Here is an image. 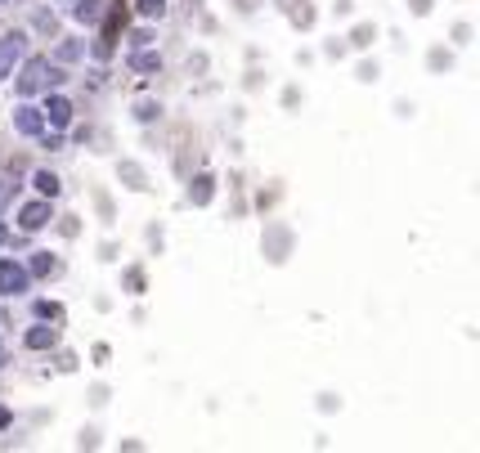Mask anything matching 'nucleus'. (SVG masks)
I'll return each instance as SVG.
<instances>
[{"instance_id": "obj_5", "label": "nucleus", "mask_w": 480, "mask_h": 453, "mask_svg": "<svg viewBox=\"0 0 480 453\" xmlns=\"http://www.w3.org/2000/svg\"><path fill=\"white\" fill-rule=\"evenodd\" d=\"M14 130H18V135H41V130H45V117H41V108H32V104L14 108Z\"/></svg>"}, {"instance_id": "obj_15", "label": "nucleus", "mask_w": 480, "mask_h": 453, "mask_svg": "<svg viewBox=\"0 0 480 453\" xmlns=\"http://www.w3.org/2000/svg\"><path fill=\"white\" fill-rule=\"evenodd\" d=\"M36 314H41V319H59V305H50V301H36Z\"/></svg>"}, {"instance_id": "obj_6", "label": "nucleus", "mask_w": 480, "mask_h": 453, "mask_svg": "<svg viewBox=\"0 0 480 453\" xmlns=\"http://www.w3.org/2000/svg\"><path fill=\"white\" fill-rule=\"evenodd\" d=\"M45 121H50V126L54 130H63L68 126V121H72V104L63 99V94H50V104H45V113H41Z\"/></svg>"}, {"instance_id": "obj_9", "label": "nucleus", "mask_w": 480, "mask_h": 453, "mask_svg": "<svg viewBox=\"0 0 480 453\" xmlns=\"http://www.w3.org/2000/svg\"><path fill=\"white\" fill-rule=\"evenodd\" d=\"M54 269H59V265H54V256H50V252H36V256H32V265H27V274H32V278H50Z\"/></svg>"}, {"instance_id": "obj_16", "label": "nucleus", "mask_w": 480, "mask_h": 453, "mask_svg": "<svg viewBox=\"0 0 480 453\" xmlns=\"http://www.w3.org/2000/svg\"><path fill=\"white\" fill-rule=\"evenodd\" d=\"M149 41H153L149 32H135V36H130V50H144V45H149Z\"/></svg>"}, {"instance_id": "obj_3", "label": "nucleus", "mask_w": 480, "mask_h": 453, "mask_svg": "<svg viewBox=\"0 0 480 453\" xmlns=\"http://www.w3.org/2000/svg\"><path fill=\"white\" fill-rule=\"evenodd\" d=\"M45 72H50V58H23V72H18V94H36L45 90Z\"/></svg>"}, {"instance_id": "obj_8", "label": "nucleus", "mask_w": 480, "mask_h": 453, "mask_svg": "<svg viewBox=\"0 0 480 453\" xmlns=\"http://www.w3.org/2000/svg\"><path fill=\"white\" fill-rule=\"evenodd\" d=\"M32 185H36V193H41V198H59V189H63L54 170H36V175H32Z\"/></svg>"}, {"instance_id": "obj_7", "label": "nucleus", "mask_w": 480, "mask_h": 453, "mask_svg": "<svg viewBox=\"0 0 480 453\" xmlns=\"http://www.w3.org/2000/svg\"><path fill=\"white\" fill-rule=\"evenodd\" d=\"M54 341H59V333H54V328L36 323V328H27V337H23V346H27V350H50Z\"/></svg>"}, {"instance_id": "obj_14", "label": "nucleus", "mask_w": 480, "mask_h": 453, "mask_svg": "<svg viewBox=\"0 0 480 453\" xmlns=\"http://www.w3.org/2000/svg\"><path fill=\"white\" fill-rule=\"evenodd\" d=\"M77 54H81L77 41H63V45H59V58H63V63H68V58H77Z\"/></svg>"}, {"instance_id": "obj_10", "label": "nucleus", "mask_w": 480, "mask_h": 453, "mask_svg": "<svg viewBox=\"0 0 480 453\" xmlns=\"http://www.w3.org/2000/svg\"><path fill=\"white\" fill-rule=\"evenodd\" d=\"M130 68H135V72H157V68H162V54H153V50H135Z\"/></svg>"}, {"instance_id": "obj_2", "label": "nucleus", "mask_w": 480, "mask_h": 453, "mask_svg": "<svg viewBox=\"0 0 480 453\" xmlns=\"http://www.w3.org/2000/svg\"><path fill=\"white\" fill-rule=\"evenodd\" d=\"M32 287V274H27V265H18V261H0V297H23V292Z\"/></svg>"}, {"instance_id": "obj_11", "label": "nucleus", "mask_w": 480, "mask_h": 453, "mask_svg": "<svg viewBox=\"0 0 480 453\" xmlns=\"http://www.w3.org/2000/svg\"><path fill=\"white\" fill-rule=\"evenodd\" d=\"M135 9H140L144 18H162V14H166V0H140Z\"/></svg>"}, {"instance_id": "obj_13", "label": "nucleus", "mask_w": 480, "mask_h": 453, "mask_svg": "<svg viewBox=\"0 0 480 453\" xmlns=\"http://www.w3.org/2000/svg\"><path fill=\"white\" fill-rule=\"evenodd\" d=\"M207 198H211V180H198V189H193V202H207Z\"/></svg>"}, {"instance_id": "obj_21", "label": "nucleus", "mask_w": 480, "mask_h": 453, "mask_svg": "<svg viewBox=\"0 0 480 453\" xmlns=\"http://www.w3.org/2000/svg\"><path fill=\"white\" fill-rule=\"evenodd\" d=\"M0 5H5V0H0Z\"/></svg>"}, {"instance_id": "obj_1", "label": "nucleus", "mask_w": 480, "mask_h": 453, "mask_svg": "<svg viewBox=\"0 0 480 453\" xmlns=\"http://www.w3.org/2000/svg\"><path fill=\"white\" fill-rule=\"evenodd\" d=\"M23 54H27V36H23V32H5V36H0V81L14 77V68L23 63Z\"/></svg>"}, {"instance_id": "obj_4", "label": "nucleus", "mask_w": 480, "mask_h": 453, "mask_svg": "<svg viewBox=\"0 0 480 453\" xmlns=\"http://www.w3.org/2000/svg\"><path fill=\"white\" fill-rule=\"evenodd\" d=\"M54 220V211H50V198H36V202H27L18 211V229L23 234H36V229H45Z\"/></svg>"}, {"instance_id": "obj_20", "label": "nucleus", "mask_w": 480, "mask_h": 453, "mask_svg": "<svg viewBox=\"0 0 480 453\" xmlns=\"http://www.w3.org/2000/svg\"><path fill=\"white\" fill-rule=\"evenodd\" d=\"M0 359H5V346H0Z\"/></svg>"}, {"instance_id": "obj_17", "label": "nucleus", "mask_w": 480, "mask_h": 453, "mask_svg": "<svg viewBox=\"0 0 480 453\" xmlns=\"http://www.w3.org/2000/svg\"><path fill=\"white\" fill-rule=\"evenodd\" d=\"M9 422H14V413H9V409H0V431H5Z\"/></svg>"}, {"instance_id": "obj_12", "label": "nucleus", "mask_w": 480, "mask_h": 453, "mask_svg": "<svg viewBox=\"0 0 480 453\" xmlns=\"http://www.w3.org/2000/svg\"><path fill=\"white\" fill-rule=\"evenodd\" d=\"M72 14H77L81 23H94V18H99V0H81V5L72 9Z\"/></svg>"}, {"instance_id": "obj_19", "label": "nucleus", "mask_w": 480, "mask_h": 453, "mask_svg": "<svg viewBox=\"0 0 480 453\" xmlns=\"http://www.w3.org/2000/svg\"><path fill=\"white\" fill-rule=\"evenodd\" d=\"M0 242H5V225H0Z\"/></svg>"}, {"instance_id": "obj_18", "label": "nucleus", "mask_w": 480, "mask_h": 453, "mask_svg": "<svg viewBox=\"0 0 480 453\" xmlns=\"http://www.w3.org/2000/svg\"><path fill=\"white\" fill-rule=\"evenodd\" d=\"M0 198H5V180H0Z\"/></svg>"}]
</instances>
